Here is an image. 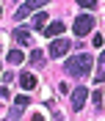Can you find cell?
<instances>
[{"label":"cell","mask_w":105,"mask_h":121,"mask_svg":"<svg viewBox=\"0 0 105 121\" xmlns=\"http://www.w3.org/2000/svg\"><path fill=\"white\" fill-rule=\"evenodd\" d=\"M30 121H44V116H42V113H39V110H36V113L30 116Z\"/></svg>","instance_id":"2e32d148"},{"label":"cell","mask_w":105,"mask_h":121,"mask_svg":"<svg viewBox=\"0 0 105 121\" xmlns=\"http://www.w3.org/2000/svg\"><path fill=\"white\" fill-rule=\"evenodd\" d=\"M47 3H50V0H28L30 8H42V6H47Z\"/></svg>","instance_id":"5bb4252c"},{"label":"cell","mask_w":105,"mask_h":121,"mask_svg":"<svg viewBox=\"0 0 105 121\" xmlns=\"http://www.w3.org/2000/svg\"><path fill=\"white\" fill-rule=\"evenodd\" d=\"M69 47H72L69 39H55V41L50 44V55H52V58H61V55L69 52Z\"/></svg>","instance_id":"3957f363"},{"label":"cell","mask_w":105,"mask_h":121,"mask_svg":"<svg viewBox=\"0 0 105 121\" xmlns=\"http://www.w3.org/2000/svg\"><path fill=\"white\" fill-rule=\"evenodd\" d=\"M44 22H47V14H36L33 17V28H44Z\"/></svg>","instance_id":"4fadbf2b"},{"label":"cell","mask_w":105,"mask_h":121,"mask_svg":"<svg viewBox=\"0 0 105 121\" xmlns=\"http://www.w3.org/2000/svg\"><path fill=\"white\" fill-rule=\"evenodd\" d=\"M30 11H33V8H30L28 3H25V6H19V8H17V14H14V17H17V19H25V17H28Z\"/></svg>","instance_id":"7c38bea8"},{"label":"cell","mask_w":105,"mask_h":121,"mask_svg":"<svg viewBox=\"0 0 105 121\" xmlns=\"http://www.w3.org/2000/svg\"><path fill=\"white\" fill-rule=\"evenodd\" d=\"M61 33H64V22H52L44 28V36H61Z\"/></svg>","instance_id":"52a82bcc"},{"label":"cell","mask_w":105,"mask_h":121,"mask_svg":"<svg viewBox=\"0 0 105 121\" xmlns=\"http://www.w3.org/2000/svg\"><path fill=\"white\" fill-rule=\"evenodd\" d=\"M86 96H89V91L83 88V85H77V88L72 91V107H75V110H83V105H86Z\"/></svg>","instance_id":"277c9868"},{"label":"cell","mask_w":105,"mask_h":121,"mask_svg":"<svg viewBox=\"0 0 105 121\" xmlns=\"http://www.w3.org/2000/svg\"><path fill=\"white\" fill-rule=\"evenodd\" d=\"M11 36H14L19 44H30V30H28V28H17Z\"/></svg>","instance_id":"8992f818"},{"label":"cell","mask_w":105,"mask_h":121,"mask_svg":"<svg viewBox=\"0 0 105 121\" xmlns=\"http://www.w3.org/2000/svg\"><path fill=\"white\" fill-rule=\"evenodd\" d=\"M28 105H30V99L25 96V94H19V96L14 99V107H17V110H25V107H28Z\"/></svg>","instance_id":"8fae6325"},{"label":"cell","mask_w":105,"mask_h":121,"mask_svg":"<svg viewBox=\"0 0 105 121\" xmlns=\"http://www.w3.org/2000/svg\"><path fill=\"white\" fill-rule=\"evenodd\" d=\"M30 63H33V66H42V63H44V52H42V50H33V52H30Z\"/></svg>","instance_id":"30bf717a"},{"label":"cell","mask_w":105,"mask_h":121,"mask_svg":"<svg viewBox=\"0 0 105 121\" xmlns=\"http://www.w3.org/2000/svg\"><path fill=\"white\" fill-rule=\"evenodd\" d=\"M94 28V14H77L75 19V36H89V30Z\"/></svg>","instance_id":"7a4b0ae2"},{"label":"cell","mask_w":105,"mask_h":121,"mask_svg":"<svg viewBox=\"0 0 105 121\" xmlns=\"http://www.w3.org/2000/svg\"><path fill=\"white\" fill-rule=\"evenodd\" d=\"M0 17H3V8H0Z\"/></svg>","instance_id":"ac0fdd59"},{"label":"cell","mask_w":105,"mask_h":121,"mask_svg":"<svg viewBox=\"0 0 105 121\" xmlns=\"http://www.w3.org/2000/svg\"><path fill=\"white\" fill-rule=\"evenodd\" d=\"M25 60V55L19 52V50H11V52H8V63H11V66H17V63H22Z\"/></svg>","instance_id":"9c48e42d"},{"label":"cell","mask_w":105,"mask_h":121,"mask_svg":"<svg viewBox=\"0 0 105 121\" xmlns=\"http://www.w3.org/2000/svg\"><path fill=\"white\" fill-rule=\"evenodd\" d=\"M105 80V52H100L97 58V83H102Z\"/></svg>","instance_id":"ba28073f"},{"label":"cell","mask_w":105,"mask_h":121,"mask_svg":"<svg viewBox=\"0 0 105 121\" xmlns=\"http://www.w3.org/2000/svg\"><path fill=\"white\" fill-rule=\"evenodd\" d=\"M52 121H64V116H61L58 110H55V118H52Z\"/></svg>","instance_id":"e0dca14e"},{"label":"cell","mask_w":105,"mask_h":121,"mask_svg":"<svg viewBox=\"0 0 105 121\" xmlns=\"http://www.w3.org/2000/svg\"><path fill=\"white\" fill-rule=\"evenodd\" d=\"M19 85H22L25 91L36 88V77H33V72H22V74H19Z\"/></svg>","instance_id":"5b68a950"},{"label":"cell","mask_w":105,"mask_h":121,"mask_svg":"<svg viewBox=\"0 0 105 121\" xmlns=\"http://www.w3.org/2000/svg\"><path fill=\"white\" fill-rule=\"evenodd\" d=\"M91 63H94V58H91L89 52H80V55H75V58L67 60V72L72 77H86L91 72Z\"/></svg>","instance_id":"6da1fadb"},{"label":"cell","mask_w":105,"mask_h":121,"mask_svg":"<svg viewBox=\"0 0 105 121\" xmlns=\"http://www.w3.org/2000/svg\"><path fill=\"white\" fill-rule=\"evenodd\" d=\"M77 6H83V8H94V6H97V0H77Z\"/></svg>","instance_id":"9a60e30c"}]
</instances>
